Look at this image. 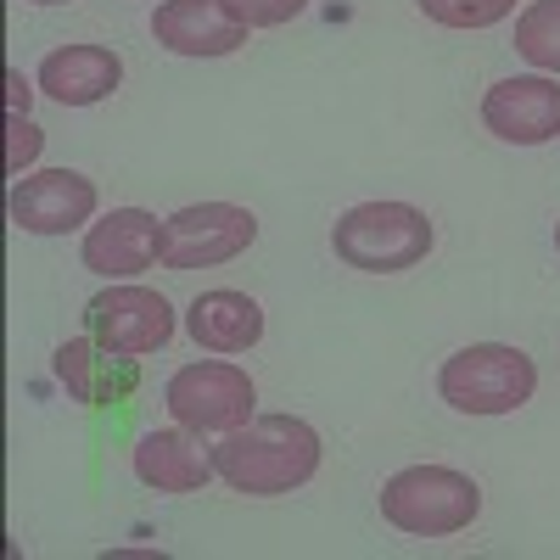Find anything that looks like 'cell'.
Wrapping results in <instances>:
<instances>
[{
  "label": "cell",
  "instance_id": "13",
  "mask_svg": "<svg viewBox=\"0 0 560 560\" xmlns=\"http://www.w3.org/2000/svg\"><path fill=\"white\" fill-rule=\"evenodd\" d=\"M34 84L62 107H96L124 84V62L107 45H57V51L39 62Z\"/></svg>",
  "mask_w": 560,
  "mask_h": 560
},
{
  "label": "cell",
  "instance_id": "20",
  "mask_svg": "<svg viewBox=\"0 0 560 560\" xmlns=\"http://www.w3.org/2000/svg\"><path fill=\"white\" fill-rule=\"evenodd\" d=\"M7 90H12V113H28V102H34V90H28V79H23V68H7Z\"/></svg>",
  "mask_w": 560,
  "mask_h": 560
},
{
  "label": "cell",
  "instance_id": "21",
  "mask_svg": "<svg viewBox=\"0 0 560 560\" xmlns=\"http://www.w3.org/2000/svg\"><path fill=\"white\" fill-rule=\"evenodd\" d=\"M34 7H68V0H34Z\"/></svg>",
  "mask_w": 560,
  "mask_h": 560
},
{
  "label": "cell",
  "instance_id": "11",
  "mask_svg": "<svg viewBox=\"0 0 560 560\" xmlns=\"http://www.w3.org/2000/svg\"><path fill=\"white\" fill-rule=\"evenodd\" d=\"M247 23L224 0H158L152 39L174 57H230L247 45Z\"/></svg>",
  "mask_w": 560,
  "mask_h": 560
},
{
  "label": "cell",
  "instance_id": "14",
  "mask_svg": "<svg viewBox=\"0 0 560 560\" xmlns=\"http://www.w3.org/2000/svg\"><path fill=\"white\" fill-rule=\"evenodd\" d=\"M57 382L73 404H124L140 387V364L129 353L102 348L96 337H79L57 348Z\"/></svg>",
  "mask_w": 560,
  "mask_h": 560
},
{
  "label": "cell",
  "instance_id": "16",
  "mask_svg": "<svg viewBox=\"0 0 560 560\" xmlns=\"http://www.w3.org/2000/svg\"><path fill=\"white\" fill-rule=\"evenodd\" d=\"M516 51L538 68L560 79V0H533L516 18Z\"/></svg>",
  "mask_w": 560,
  "mask_h": 560
},
{
  "label": "cell",
  "instance_id": "8",
  "mask_svg": "<svg viewBox=\"0 0 560 560\" xmlns=\"http://www.w3.org/2000/svg\"><path fill=\"white\" fill-rule=\"evenodd\" d=\"M482 124L504 147H549L560 135V79L555 73H516L488 84Z\"/></svg>",
  "mask_w": 560,
  "mask_h": 560
},
{
  "label": "cell",
  "instance_id": "12",
  "mask_svg": "<svg viewBox=\"0 0 560 560\" xmlns=\"http://www.w3.org/2000/svg\"><path fill=\"white\" fill-rule=\"evenodd\" d=\"M129 465H135V477L147 482L152 493H202L208 477H219L213 471V448H202V432L179 427V420L140 438Z\"/></svg>",
  "mask_w": 560,
  "mask_h": 560
},
{
  "label": "cell",
  "instance_id": "2",
  "mask_svg": "<svg viewBox=\"0 0 560 560\" xmlns=\"http://www.w3.org/2000/svg\"><path fill=\"white\" fill-rule=\"evenodd\" d=\"M438 230L415 202H359L331 224V253L359 275H404L432 253Z\"/></svg>",
  "mask_w": 560,
  "mask_h": 560
},
{
  "label": "cell",
  "instance_id": "5",
  "mask_svg": "<svg viewBox=\"0 0 560 560\" xmlns=\"http://www.w3.org/2000/svg\"><path fill=\"white\" fill-rule=\"evenodd\" d=\"M163 404L179 427H191L202 438H224L247 427L258 415V387L242 364L230 359H197V364H179L168 387H163Z\"/></svg>",
  "mask_w": 560,
  "mask_h": 560
},
{
  "label": "cell",
  "instance_id": "6",
  "mask_svg": "<svg viewBox=\"0 0 560 560\" xmlns=\"http://www.w3.org/2000/svg\"><path fill=\"white\" fill-rule=\"evenodd\" d=\"M258 242V219L253 208L236 202H191L163 219V269H213L242 258Z\"/></svg>",
  "mask_w": 560,
  "mask_h": 560
},
{
  "label": "cell",
  "instance_id": "9",
  "mask_svg": "<svg viewBox=\"0 0 560 560\" xmlns=\"http://www.w3.org/2000/svg\"><path fill=\"white\" fill-rule=\"evenodd\" d=\"M96 179H84L79 168H39L12 185V224L28 236H68L96 219Z\"/></svg>",
  "mask_w": 560,
  "mask_h": 560
},
{
  "label": "cell",
  "instance_id": "3",
  "mask_svg": "<svg viewBox=\"0 0 560 560\" xmlns=\"http://www.w3.org/2000/svg\"><path fill=\"white\" fill-rule=\"evenodd\" d=\"M482 488L454 465H404L382 482V516L409 538H454L477 522Z\"/></svg>",
  "mask_w": 560,
  "mask_h": 560
},
{
  "label": "cell",
  "instance_id": "19",
  "mask_svg": "<svg viewBox=\"0 0 560 560\" xmlns=\"http://www.w3.org/2000/svg\"><path fill=\"white\" fill-rule=\"evenodd\" d=\"M230 12H236L247 28H280L292 23L298 12H308V0H224Z\"/></svg>",
  "mask_w": 560,
  "mask_h": 560
},
{
  "label": "cell",
  "instance_id": "4",
  "mask_svg": "<svg viewBox=\"0 0 560 560\" xmlns=\"http://www.w3.org/2000/svg\"><path fill=\"white\" fill-rule=\"evenodd\" d=\"M438 393L459 415H510L538 393V364L510 342H471L443 359Z\"/></svg>",
  "mask_w": 560,
  "mask_h": 560
},
{
  "label": "cell",
  "instance_id": "17",
  "mask_svg": "<svg viewBox=\"0 0 560 560\" xmlns=\"http://www.w3.org/2000/svg\"><path fill=\"white\" fill-rule=\"evenodd\" d=\"M420 12L443 28H493L516 12V0H420Z\"/></svg>",
  "mask_w": 560,
  "mask_h": 560
},
{
  "label": "cell",
  "instance_id": "15",
  "mask_svg": "<svg viewBox=\"0 0 560 560\" xmlns=\"http://www.w3.org/2000/svg\"><path fill=\"white\" fill-rule=\"evenodd\" d=\"M185 331H191V342L208 348V353H247L264 337V308L247 292L213 287L185 308Z\"/></svg>",
  "mask_w": 560,
  "mask_h": 560
},
{
  "label": "cell",
  "instance_id": "7",
  "mask_svg": "<svg viewBox=\"0 0 560 560\" xmlns=\"http://www.w3.org/2000/svg\"><path fill=\"white\" fill-rule=\"evenodd\" d=\"M84 325L90 337L113 353H158L174 337V303L152 287H129V280H113L107 292H96L84 303Z\"/></svg>",
  "mask_w": 560,
  "mask_h": 560
},
{
  "label": "cell",
  "instance_id": "22",
  "mask_svg": "<svg viewBox=\"0 0 560 560\" xmlns=\"http://www.w3.org/2000/svg\"><path fill=\"white\" fill-rule=\"evenodd\" d=\"M555 253H560V224H555Z\"/></svg>",
  "mask_w": 560,
  "mask_h": 560
},
{
  "label": "cell",
  "instance_id": "10",
  "mask_svg": "<svg viewBox=\"0 0 560 560\" xmlns=\"http://www.w3.org/2000/svg\"><path fill=\"white\" fill-rule=\"evenodd\" d=\"M79 258L102 280H135L140 269L163 264V219L147 208H113L102 213V224L84 230Z\"/></svg>",
  "mask_w": 560,
  "mask_h": 560
},
{
  "label": "cell",
  "instance_id": "1",
  "mask_svg": "<svg viewBox=\"0 0 560 560\" xmlns=\"http://www.w3.org/2000/svg\"><path fill=\"white\" fill-rule=\"evenodd\" d=\"M213 471L230 493L247 499L298 493L319 471V432L303 415H253L213 443Z\"/></svg>",
  "mask_w": 560,
  "mask_h": 560
},
{
  "label": "cell",
  "instance_id": "18",
  "mask_svg": "<svg viewBox=\"0 0 560 560\" xmlns=\"http://www.w3.org/2000/svg\"><path fill=\"white\" fill-rule=\"evenodd\" d=\"M39 147H45L39 124H34L28 113H12V124H7V174H12V179H23V168L39 158Z\"/></svg>",
  "mask_w": 560,
  "mask_h": 560
}]
</instances>
